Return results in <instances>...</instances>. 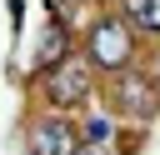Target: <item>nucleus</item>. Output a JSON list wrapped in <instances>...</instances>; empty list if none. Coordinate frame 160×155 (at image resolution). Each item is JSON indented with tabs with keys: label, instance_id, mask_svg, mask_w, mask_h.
I'll return each instance as SVG.
<instances>
[{
	"label": "nucleus",
	"instance_id": "7ed1b4c3",
	"mask_svg": "<svg viewBox=\"0 0 160 155\" xmlns=\"http://www.w3.org/2000/svg\"><path fill=\"white\" fill-rule=\"evenodd\" d=\"M30 150H35V155H75V135H70V125H60V120H40L35 135H30Z\"/></svg>",
	"mask_w": 160,
	"mask_h": 155
},
{
	"label": "nucleus",
	"instance_id": "f257e3e1",
	"mask_svg": "<svg viewBox=\"0 0 160 155\" xmlns=\"http://www.w3.org/2000/svg\"><path fill=\"white\" fill-rule=\"evenodd\" d=\"M90 55H95L100 70H120V65L130 60V30H125L120 20H100V25L90 30Z\"/></svg>",
	"mask_w": 160,
	"mask_h": 155
},
{
	"label": "nucleus",
	"instance_id": "f03ea898",
	"mask_svg": "<svg viewBox=\"0 0 160 155\" xmlns=\"http://www.w3.org/2000/svg\"><path fill=\"white\" fill-rule=\"evenodd\" d=\"M115 100H120V110H130V115H140V120L160 110V90H155V80L140 75V70H125V75L115 80Z\"/></svg>",
	"mask_w": 160,
	"mask_h": 155
},
{
	"label": "nucleus",
	"instance_id": "20e7f679",
	"mask_svg": "<svg viewBox=\"0 0 160 155\" xmlns=\"http://www.w3.org/2000/svg\"><path fill=\"white\" fill-rule=\"evenodd\" d=\"M45 90H50V100H55V105L80 100V95H85V70H80V65H60V70H50V75H45Z\"/></svg>",
	"mask_w": 160,
	"mask_h": 155
},
{
	"label": "nucleus",
	"instance_id": "423d86ee",
	"mask_svg": "<svg viewBox=\"0 0 160 155\" xmlns=\"http://www.w3.org/2000/svg\"><path fill=\"white\" fill-rule=\"evenodd\" d=\"M130 20H140L145 30H160V0H125Z\"/></svg>",
	"mask_w": 160,
	"mask_h": 155
},
{
	"label": "nucleus",
	"instance_id": "6e6552de",
	"mask_svg": "<svg viewBox=\"0 0 160 155\" xmlns=\"http://www.w3.org/2000/svg\"><path fill=\"white\" fill-rule=\"evenodd\" d=\"M75 155H100V150H75Z\"/></svg>",
	"mask_w": 160,
	"mask_h": 155
},
{
	"label": "nucleus",
	"instance_id": "39448f33",
	"mask_svg": "<svg viewBox=\"0 0 160 155\" xmlns=\"http://www.w3.org/2000/svg\"><path fill=\"white\" fill-rule=\"evenodd\" d=\"M65 50H70V35L60 30V25H50L45 30V40H40V50H35V70H60V60H65Z\"/></svg>",
	"mask_w": 160,
	"mask_h": 155
},
{
	"label": "nucleus",
	"instance_id": "0eeeda50",
	"mask_svg": "<svg viewBox=\"0 0 160 155\" xmlns=\"http://www.w3.org/2000/svg\"><path fill=\"white\" fill-rule=\"evenodd\" d=\"M85 130H90V140H100V135H105V130H110V120H105V115H95V120H90V125H85Z\"/></svg>",
	"mask_w": 160,
	"mask_h": 155
}]
</instances>
